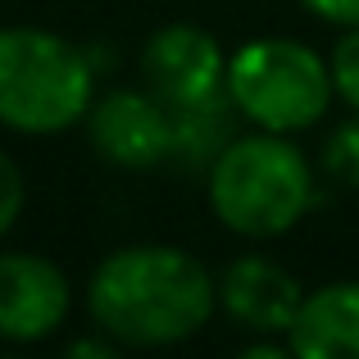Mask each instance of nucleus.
<instances>
[{
	"instance_id": "obj_1",
	"label": "nucleus",
	"mask_w": 359,
	"mask_h": 359,
	"mask_svg": "<svg viewBox=\"0 0 359 359\" xmlns=\"http://www.w3.org/2000/svg\"><path fill=\"white\" fill-rule=\"evenodd\" d=\"M82 305L123 351H168L214 323L219 273L173 241H132L91 269Z\"/></svg>"
},
{
	"instance_id": "obj_2",
	"label": "nucleus",
	"mask_w": 359,
	"mask_h": 359,
	"mask_svg": "<svg viewBox=\"0 0 359 359\" xmlns=\"http://www.w3.org/2000/svg\"><path fill=\"white\" fill-rule=\"evenodd\" d=\"M318 164L296 137L241 128L205 173V201L219 228L241 241H278L318 205Z\"/></svg>"
},
{
	"instance_id": "obj_3",
	"label": "nucleus",
	"mask_w": 359,
	"mask_h": 359,
	"mask_svg": "<svg viewBox=\"0 0 359 359\" xmlns=\"http://www.w3.org/2000/svg\"><path fill=\"white\" fill-rule=\"evenodd\" d=\"M96 60L55 27H0V128L18 137H60L82 128L96 100Z\"/></svg>"
},
{
	"instance_id": "obj_4",
	"label": "nucleus",
	"mask_w": 359,
	"mask_h": 359,
	"mask_svg": "<svg viewBox=\"0 0 359 359\" xmlns=\"http://www.w3.org/2000/svg\"><path fill=\"white\" fill-rule=\"evenodd\" d=\"M228 96L245 128L300 137L337 105L327 55L296 36H255L228 55Z\"/></svg>"
},
{
	"instance_id": "obj_5",
	"label": "nucleus",
	"mask_w": 359,
	"mask_h": 359,
	"mask_svg": "<svg viewBox=\"0 0 359 359\" xmlns=\"http://www.w3.org/2000/svg\"><path fill=\"white\" fill-rule=\"evenodd\" d=\"M96 159H105L109 168L123 173H146V168H168L173 155V109L137 87H109L96 91L87 118H82Z\"/></svg>"
},
{
	"instance_id": "obj_6",
	"label": "nucleus",
	"mask_w": 359,
	"mask_h": 359,
	"mask_svg": "<svg viewBox=\"0 0 359 359\" xmlns=\"http://www.w3.org/2000/svg\"><path fill=\"white\" fill-rule=\"evenodd\" d=\"M228 55L219 36L201 23H164L146 36L137 55V78L146 91H155L168 109L196 105L205 96L228 91Z\"/></svg>"
},
{
	"instance_id": "obj_7",
	"label": "nucleus",
	"mask_w": 359,
	"mask_h": 359,
	"mask_svg": "<svg viewBox=\"0 0 359 359\" xmlns=\"http://www.w3.org/2000/svg\"><path fill=\"white\" fill-rule=\"evenodd\" d=\"M73 314V282L41 250H0V341L36 346L64 332Z\"/></svg>"
},
{
	"instance_id": "obj_8",
	"label": "nucleus",
	"mask_w": 359,
	"mask_h": 359,
	"mask_svg": "<svg viewBox=\"0 0 359 359\" xmlns=\"http://www.w3.org/2000/svg\"><path fill=\"white\" fill-rule=\"evenodd\" d=\"M305 305V282L273 255L241 250L219 269V314L245 337H287Z\"/></svg>"
},
{
	"instance_id": "obj_9",
	"label": "nucleus",
	"mask_w": 359,
	"mask_h": 359,
	"mask_svg": "<svg viewBox=\"0 0 359 359\" xmlns=\"http://www.w3.org/2000/svg\"><path fill=\"white\" fill-rule=\"evenodd\" d=\"M287 341L296 359H359V278H337L305 291Z\"/></svg>"
},
{
	"instance_id": "obj_10",
	"label": "nucleus",
	"mask_w": 359,
	"mask_h": 359,
	"mask_svg": "<svg viewBox=\"0 0 359 359\" xmlns=\"http://www.w3.org/2000/svg\"><path fill=\"white\" fill-rule=\"evenodd\" d=\"M245 128L241 109L232 105L228 91L205 96L196 105H177L173 109V155L168 168H182L196 182H205V173L214 168V159L232 146V137Z\"/></svg>"
},
{
	"instance_id": "obj_11",
	"label": "nucleus",
	"mask_w": 359,
	"mask_h": 359,
	"mask_svg": "<svg viewBox=\"0 0 359 359\" xmlns=\"http://www.w3.org/2000/svg\"><path fill=\"white\" fill-rule=\"evenodd\" d=\"M318 173L341 191H359V114L346 109V118H337L327 128L323 146H318Z\"/></svg>"
},
{
	"instance_id": "obj_12",
	"label": "nucleus",
	"mask_w": 359,
	"mask_h": 359,
	"mask_svg": "<svg viewBox=\"0 0 359 359\" xmlns=\"http://www.w3.org/2000/svg\"><path fill=\"white\" fill-rule=\"evenodd\" d=\"M327 69H332V91L337 105L359 114V27H341L327 50Z\"/></svg>"
},
{
	"instance_id": "obj_13",
	"label": "nucleus",
	"mask_w": 359,
	"mask_h": 359,
	"mask_svg": "<svg viewBox=\"0 0 359 359\" xmlns=\"http://www.w3.org/2000/svg\"><path fill=\"white\" fill-rule=\"evenodd\" d=\"M27 205V182H23V168H18V159L9 155L5 146H0V241L14 232L18 214H23Z\"/></svg>"
},
{
	"instance_id": "obj_14",
	"label": "nucleus",
	"mask_w": 359,
	"mask_h": 359,
	"mask_svg": "<svg viewBox=\"0 0 359 359\" xmlns=\"http://www.w3.org/2000/svg\"><path fill=\"white\" fill-rule=\"evenodd\" d=\"M300 9H305L309 18H318V23L327 27H359V0H296Z\"/></svg>"
},
{
	"instance_id": "obj_15",
	"label": "nucleus",
	"mask_w": 359,
	"mask_h": 359,
	"mask_svg": "<svg viewBox=\"0 0 359 359\" xmlns=\"http://www.w3.org/2000/svg\"><path fill=\"white\" fill-rule=\"evenodd\" d=\"M118 351H123V346L114 341V337H105L100 327H91L87 337H73V341L64 346V355H69V359H114Z\"/></svg>"
}]
</instances>
